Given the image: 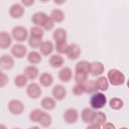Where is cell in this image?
<instances>
[{
	"label": "cell",
	"mask_w": 129,
	"mask_h": 129,
	"mask_svg": "<svg viewBox=\"0 0 129 129\" xmlns=\"http://www.w3.org/2000/svg\"><path fill=\"white\" fill-rule=\"evenodd\" d=\"M107 78L110 84L115 86L123 85L125 81V77L123 73L115 69H112L108 71Z\"/></svg>",
	"instance_id": "1"
},
{
	"label": "cell",
	"mask_w": 129,
	"mask_h": 129,
	"mask_svg": "<svg viewBox=\"0 0 129 129\" xmlns=\"http://www.w3.org/2000/svg\"><path fill=\"white\" fill-rule=\"evenodd\" d=\"M107 103V98L104 94L96 92L91 96L90 104L93 109L98 110L104 107Z\"/></svg>",
	"instance_id": "2"
},
{
	"label": "cell",
	"mask_w": 129,
	"mask_h": 129,
	"mask_svg": "<svg viewBox=\"0 0 129 129\" xmlns=\"http://www.w3.org/2000/svg\"><path fill=\"white\" fill-rule=\"evenodd\" d=\"M11 34L13 38L18 42H24L28 38V32L26 27L18 25L12 29Z\"/></svg>",
	"instance_id": "3"
},
{
	"label": "cell",
	"mask_w": 129,
	"mask_h": 129,
	"mask_svg": "<svg viewBox=\"0 0 129 129\" xmlns=\"http://www.w3.org/2000/svg\"><path fill=\"white\" fill-rule=\"evenodd\" d=\"M8 107L9 111L15 115H20L24 111V104L19 99H14L11 100L8 103Z\"/></svg>",
	"instance_id": "4"
},
{
	"label": "cell",
	"mask_w": 129,
	"mask_h": 129,
	"mask_svg": "<svg viewBox=\"0 0 129 129\" xmlns=\"http://www.w3.org/2000/svg\"><path fill=\"white\" fill-rule=\"evenodd\" d=\"M26 92L29 98L36 99L41 96L42 90L40 86L37 83L32 82L27 86Z\"/></svg>",
	"instance_id": "5"
},
{
	"label": "cell",
	"mask_w": 129,
	"mask_h": 129,
	"mask_svg": "<svg viewBox=\"0 0 129 129\" xmlns=\"http://www.w3.org/2000/svg\"><path fill=\"white\" fill-rule=\"evenodd\" d=\"M81 52V48L78 44L71 43L68 45L65 54L69 59L74 60L79 58Z\"/></svg>",
	"instance_id": "6"
},
{
	"label": "cell",
	"mask_w": 129,
	"mask_h": 129,
	"mask_svg": "<svg viewBox=\"0 0 129 129\" xmlns=\"http://www.w3.org/2000/svg\"><path fill=\"white\" fill-rule=\"evenodd\" d=\"M79 114L78 111L74 108L66 109L63 114V118L65 122L68 124H73L78 119Z\"/></svg>",
	"instance_id": "7"
},
{
	"label": "cell",
	"mask_w": 129,
	"mask_h": 129,
	"mask_svg": "<svg viewBox=\"0 0 129 129\" xmlns=\"http://www.w3.org/2000/svg\"><path fill=\"white\" fill-rule=\"evenodd\" d=\"M27 49L26 46L20 43L15 44L11 49V52L13 56L17 58H22L26 54Z\"/></svg>",
	"instance_id": "8"
},
{
	"label": "cell",
	"mask_w": 129,
	"mask_h": 129,
	"mask_svg": "<svg viewBox=\"0 0 129 129\" xmlns=\"http://www.w3.org/2000/svg\"><path fill=\"white\" fill-rule=\"evenodd\" d=\"M51 93L55 99L61 101L65 98L67 95V90L64 86L58 84L53 87Z\"/></svg>",
	"instance_id": "9"
},
{
	"label": "cell",
	"mask_w": 129,
	"mask_h": 129,
	"mask_svg": "<svg viewBox=\"0 0 129 129\" xmlns=\"http://www.w3.org/2000/svg\"><path fill=\"white\" fill-rule=\"evenodd\" d=\"M25 9L23 6L19 3H14L11 6L9 9V14L14 19L21 18L24 14Z\"/></svg>",
	"instance_id": "10"
},
{
	"label": "cell",
	"mask_w": 129,
	"mask_h": 129,
	"mask_svg": "<svg viewBox=\"0 0 129 129\" xmlns=\"http://www.w3.org/2000/svg\"><path fill=\"white\" fill-rule=\"evenodd\" d=\"M96 113V112L93 108L89 107L84 108L81 113V119L84 122L89 123L94 120Z\"/></svg>",
	"instance_id": "11"
},
{
	"label": "cell",
	"mask_w": 129,
	"mask_h": 129,
	"mask_svg": "<svg viewBox=\"0 0 129 129\" xmlns=\"http://www.w3.org/2000/svg\"><path fill=\"white\" fill-rule=\"evenodd\" d=\"M49 16L43 12H37L32 16V23L38 26H43Z\"/></svg>",
	"instance_id": "12"
},
{
	"label": "cell",
	"mask_w": 129,
	"mask_h": 129,
	"mask_svg": "<svg viewBox=\"0 0 129 129\" xmlns=\"http://www.w3.org/2000/svg\"><path fill=\"white\" fill-rule=\"evenodd\" d=\"M15 64L14 59L9 54H4L0 58V66L6 70L12 69Z\"/></svg>",
	"instance_id": "13"
},
{
	"label": "cell",
	"mask_w": 129,
	"mask_h": 129,
	"mask_svg": "<svg viewBox=\"0 0 129 129\" xmlns=\"http://www.w3.org/2000/svg\"><path fill=\"white\" fill-rule=\"evenodd\" d=\"M104 66L100 61H95L90 62V74L93 76H98L102 74L104 71Z\"/></svg>",
	"instance_id": "14"
},
{
	"label": "cell",
	"mask_w": 129,
	"mask_h": 129,
	"mask_svg": "<svg viewBox=\"0 0 129 129\" xmlns=\"http://www.w3.org/2000/svg\"><path fill=\"white\" fill-rule=\"evenodd\" d=\"M72 70L68 67H65L61 68L58 73V77L59 79L63 82H68L70 81L72 79Z\"/></svg>",
	"instance_id": "15"
},
{
	"label": "cell",
	"mask_w": 129,
	"mask_h": 129,
	"mask_svg": "<svg viewBox=\"0 0 129 129\" xmlns=\"http://www.w3.org/2000/svg\"><path fill=\"white\" fill-rule=\"evenodd\" d=\"M12 42L10 35L6 31L0 32V48L1 49H7L9 48Z\"/></svg>",
	"instance_id": "16"
},
{
	"label": "cell",
	"mask_w": 129,
	"mask_h": 129,
	"mask_svg": "<svg viewBox=\"0 0 129 129\" xmlns=\"http://www.w3.org/2000/svg\"><path fill=\"white\" fill-rule=\"evenodd\" d=\"M23 74L29 80H34L37 78L39 74L38 69L34 66H28L24 70Z\"/></svg>",
	"instance_id": "17"
},
{
	"label": "cell",
	"mask_w": 129,
	"mask_h": 129,
	"mask_svg": "<svg viewBox=\"0 0 129 129\" xmlns=\"http://www.w3.org/2000/svg\"><path fill=\"white\" fill-rule=\"evenodd\" d=\"M39 48L41 54L44 56H48L53 51L54 46L51 41L45 40L42 41Z\"/></svg>",
	"instance_id": "18"
},
{
	"label": "cell",
	"mask_w": 129,
	"mask_h": 129,
	"mask_svg": "<svg viewBox=\"0 0 129 129\" xmlns=\"http://www.w3.org/2000/svg\"><path fill=\"white\" fill-rule=\"evenodd\" d=\"M39 81L42 86L48 87L50 86L53 83V77L50 73L43 72L39 76Z\"/></svg>",
	"instance_id": "19"
},
{
	"label": "cell",
	"mask_w": 129,
	"mask_h": 129,
	"mask_svg": "<svg viewBox=\"0 0 129 129\" xmlns=\"http://www.w3.org/2000/svg\"><path fill=\"white\" fill-rule=\"evenodd\" d=\"M48 62L51 67L58 68L61 67L64 63V58L60 55L55 54L52 55L49 58Z\"/></svg>",
	"instance_id": "20"
},
{
	"label": "cell",
	"mask_w": 129,
	"mask_h": 129,
	"mask_svg": "<svg viewBox=\"0 0 129 129\" xmlns=\"http://www.w3.org/2000/svg\"><path fill=\"white\" fill-rule=\"evenodd\" d=\"M52 37L55 43L60 41H66L67 38V31L62 28H57L53 31Z\"/></svg>",
	"instance_id": "21"
},
{
	"label": "cell",
	"mask_w": 129,
	"mask_h": 129,
	"mask_svg": "<svg viewBox=\"0 0 129 129\" xmlns=\"http://www.w3.org/2000/svg\"><path fill=\"white\" fill-rule=\"evenodd\" d=\"M83 85L85 90V93L91 94L97 92L98 89L95 80H88L83 83Z\"/></svg>",
	"instance_id": "22"
},
{
	"label": "cell",
	"mask_w": 129,
	"mask_h": 129,
	"mask_svg": "<svg viewBox=\"0 0 129 129\" xmlns=\"http://www.w3.org/2000/svg\"><path fill=\"white\" fill-rule=\"evenodd\" d=\"M41 105L43 108L47 110H53L56 106L55 100L48 96L43 98L41 101Z\"/></svg>",
	"instance_id": "23"
},
{
	"label": "cell",
	"mask_w": 129,
	"mask_h": 129,
	"mask_svg": "<svg viewBox=\"0 0 129 129\" xmlns=\"http://www.w3.org/2000/svg\"><path fill=\"white\" fill-rule=\"evenodd\" d=\"M50 17L54 22L61 23L64 19V14L63 11L58 8L53 9L51 13Z\"/></svg>",
	"instance_id": "24"
},
{
	"label": "cell",
	"mask_w": 129,
	"mask_h": 129,
	"mask_svg": "<svg viewBox=\"0 0 129 129\" xmlns=\"http://www.w3.org/2000/svg\"><path fill=\"white\" fill-rule=\"evenodd\" d=\"M27 59L29 63L32 64H36L41 61L42 56L38 52L32 50L28 53Z\"/></svg>",
	"instance_id": "25"
},
{
	"label": "cell",
	"mask_w": 129,
	"mask_h": 129,
	"mask_svg": "<svg viewBox=\"0 0 129 129\" xmlns=\"http://www.w3.org/2000/svg\"><path fill=\"white\" fill-rule=\"evenodd\" d=\"M95 81L98 90L104 92L107 91L109 88V82L106 77L103 76L99 77Z\"/></svg>",
	"instance_id": "26"
},
{
	"label": "cell",
	"mask_w": 129,
	"mask_h": 129,
	"mask_svg": "<svg viewBox=\"0 0 129 129\" xmlns=\"http://www.w3.org/2000/svg\"><path fill=\"white\" fill-rule=\"evenodd\" d=\"M52 117L48 113L43 111L42 113L38 123L43 127H48L52 123Z\"/></svg>",
	"instance_id": "27"
},
{
	"label": "cell",
	"mask_w": 129,
	"mask_h": 129,
	"mask_svg": "<svg viewBox=\"0 0 129 129\" xmlns=\"http://www.w3.org/2000/svg\"><path fill=\"white\" fill-rule=\"evenodd\" d=\"M90 62L86 60H81L78 62L75 67V71L83 72L88 74L90 73Z\"/></svg>",
	"instance_id": "28"
},
{
	"label": "cell",
	"mask_w": 129,
	"mask_h": 129,
	"mask_svg": "<svg viewBox=\"0 0 129 129\" xmlns=\"http://www.w3.org/2000/svg\"><path fill=\"white\" fill-rule=\"evenodd\" d=\"M123 102L122 99L118 97H113L111 98L109 102L110 107L115 110H118L121 109L123 106Z\"/></svg>",
	"instance_id": "29"
},
{
	"label": "cell",
	"mask_w": 129,
	"mask_h": 129,
	"mask_svg": "<svg viewBox=\"0 0 129 129\" xmlns=\"http://www.w3.org/2000/svg\"><path fill=\"white\" fill-rule=\"evenodd\" d=\"M28 79L24 74H18L14 78V84L19 88L25 87L27 83Z\"/></svg>",
	"instance_id": "30"
},
{
	"label": "cell",
	"mask_w": 129,
	"mask_h": 129,
	"mask_svg": "<svg viewBox=\"0 0 129 129\" xmlns=\"http://www.w3.org/2000/svg\"><path fill=\"white\" fill-rule=\"evenodd\" d=\"M43 111L39 108H35L31 111L29 114V119L33 122H38Z\"/></svg>",
	"instance_id": "31"
},
{
	"label": "cell",
	"mask_w": 129,
	"mask_h": 129,
	"mask_svg": "<svg viewBox=\"0 0 129 129\" xmlns=\"http://www.w3.org/2000/svg\"><path fill=\"white\" fill-rule=\"evenodd\" d=\"M106 120L107 116L106 114L102 111H99L96 112L95 118L92 122H95L101 127L106 122Z\"/></svg>",
	"instance_id": "32"
},
{
	"label": "cell",
	"mask_w": 129,
	"mask_h": 129,
	"mask_svg": "<svg viewBox=\"0 0 129 129\" xmlns=\"http://www.w3.org/2000/svg\"><path fill=\"white\" fill-rule=\"evenodd\" d=\"M30 33L31 36L42 39L44 35L43 29L40 26H34L31 28Z\"/></svg>",
	"instance_id": "33"
},
{
	"label": "cell",
	"mask_w": 129,
	"mask_h": 129,
	"mask_svg": "<svg viewBox=\"0 0 129 129\" xmlns=\"http://www.w3.org/2000/svg\"><path fill=\"white\" fill-rule=\"evenodd\" d=\"M88 74L83 72L75 71L74 77L75 82L77 83H83L87 80Z\"/></svg>",
	"instance_id": "34"
},
{
	"label": "cell",
	"mask_w": 129,
	"mask_h": 129,
	"mask_svg": "<svg viewBox=\"0 0 129 129\" xmlns=\"http://www.w3.org/2000/svg\"><path fill=\"white\" fill-rule=\"evenodd\" d=\"M68 45H68L67 40L56 42L55 49L56 51L59 53L65 54Z\"/></svg>",
	"instance_id": "35"
},
{
	"label": "cell",
	"mask_w": 129,
	"mask_h": 129,
	"mask_svg": "<svg viewBox=\"0 0 129 129\" xmlns=\"http://www.w3.org/2000/svg\"><path fill=\"white\" fill-rule=\"evenodd\" d=\"M42 41V39L41 38L30 36V37L28 38V43L31 47L37 48L40 46Z\"/></svg>",
	"instance_id": "36"
},
{
	"label": "cell",
	"mask_w": 129,
	"mask_h": 129,
	"mask_svg": "<svg viewBox=\"0 0 129 129\" xmlns=\"http://www.w3.org/2000/svg\"><path fill=\"white\" fill-rule=\"evenodd\" d=\"M72 93L76 96H81L85 93L83 83H77L73 86L72 90Z\"/></svg>",
	"instance_id": "37"
},
{
	"label": "cell",
	"mask_w": 129,
	"mask_h": 129,
	"mask_svg": "<svg viewBox=\"0 0 129 129\" xmlns=\"http://www.w3.org/2000/svg\"><path fill=\"white\" fill-rule=\"evenodd\" d=\"M54 22L53 21V20L51 18L50 16H49L48 18L45 22V24L42 26V28L43 29L46 30V31H49L51 30L54 26Z\"/></svg>",
	"instance_id": "38"
},
{
	"label": "cell",
	"mask_w": 129,
	"mask_h": 129,
	"mask_svg": "<svg viewBox=\"0 0 129 129\" xmlns=\"http://www.w3.org/2000/svg\"><path fill=\"white\" fill-rule=\"evenodd\" d=\"M9 81V78L8 76L3 72L2 70L0 71V87L2 88L7 85Z\"/></svg>",
	"instance_id": "39"
},
{
	"label": "cell",
	"mask_w": 129,
	"mask_h": 129,
	"mask_svg": "<svg viewBox=\"0 0 129 129\" xmlns=\"http://www.w3.org/2000/svg\"><path fill=\"white\" fill-rule=\"evenodd\" d=\"M90 124L87 126L86 127L87 128H91V129H99L101 127L95 122H91L89 123Z\"/></svg>",
	"instance_id": "40"
},
{
	"label": "cell",
	"mask_w": 129,
	"mask_h": 129,
	"mask_svg": "<svg viewBox=\"0 0 129 129\" xmlns=\"http://www.w3.org/2000/svg\"><path fill=\"white\" fill-rule=\"evenodd\" d=\"M103 128H115V127L114 125L110 122H105L103 125H102Z\"/></svg>",
	"instance_id": "41"
},
{
	"label": "cell",
	"mask_w": 129,
	"mask_h": 129,
	"mask_svg": "<svg viewBox=\"0 0 129 129\" xmlns=\"http://www.w3.org/2000/svg\"><path fill=\"white\" fill-rule=\"evenodd\" d=\"M21 2L24 5L29 7L33 5V4L35 2V1L34 0H22Z\"/></svg>",
	"instance_id": "42"
},
{
	"label": "cell",
	"mask_w": 129,
	"mask_h": 129,
	"mask_svg": "<svg viewBox=\"0 0 129 129\" xmlns=\"http://www.w3.org/2000/svg\"><path fill=\"white\" fill-rule=\"evenodd\" d=\"M54 2L56 4H58V5H59L65 2V1H54Z\"/></svg>",
	"instance_id": "43"
}]
</instances>
